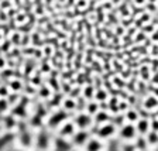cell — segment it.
I'll list each match as a JSON object with an SVG mask.
<instances>
[{"instance_id": "obj_1", "label": "cell", "mask_w": 158, "mask_h": 151, "mask_svg": "<svg viewBox=\"0 0 158 151\" xmlns=\"http://www.w3.org/2000/svg\"><path fill=\"white\" fill-rule=\"evenodd\" d=\"M120 135H121L123 138H126V140H131V138H134L135 127L133 126V124H126V126H123L121 130H120Z\"/></svg>"}, {"instance_id": "obj_2", "label": "cell", "mask_w": 158, "mask_h": 151, "mask_svg": "<svg viewBox=\"0 0 158 151\" xmlns=\"http://www.w3.org/2000/svg\"><path fill=\"white\" fill-rule=\"evenodd\" d=\"M114 133V124H110V123H106V124H103L102 127L97 130V135L99 137H110L111 134Z\"/></svg>"}, {"instance_id": "obj_3", "label": "cell", "mask_w": 158, "mask_h": 151, "mask_svg": "<svg viewBox=\"0 0 158 151\" xmlns=\"http://www.w3.org/2000/svg\"><path fill=\"white\" fill-rule=\"evenodd\" d=\"M66 113L65 111H58V113H55L54 116H51V119H49V121H48V124L51 126V127H55V126H58L61 121H63V120H66Z\"/></svg>"}, {"instance_id": "obj_4", "label": "cell", "mask_w": 158, "mask_h": 151, "mask_svg": "<svg viewBox=\"0 0 158 151\" xmlns=\"http://www.w3.org/2000/svg\"><path fill=\"white\" fill-rule=\"evenodd\" d=\"M75 123H76V126H78L79 128H86V127H89V124H90V117H89L87 114H85V113H82V114L76 116Z\"/></svg>"}, {"instance_id": "obj_5", "label": "cell", "mask_w": 158, "mask_h": 151, "mask_svg": "<svg viewBox=\"0 0 158 151\" xmlns=\"http://www.w3.org/2000/svg\"><path fill=\"white\" fill-rule=\"evenodd\" d=\"M150 121L148 120H138V123H137V130L141 133V134H147L148 133V130H150Z\"/></svg>"}, {"instance_id": "obj_6", "label": "cell", "mask_w": 158, "mask_h": 151, "mask_svg": "<svg viewBox=\"0 0 158 151\" xmlns=\"http://www.w3.org/2000/svg\"><path fill=\"white\" fill-rule=\"evenodd\" d=\"M86 150L87 151H100L102 150V144L99 140H89L86 144Z\"/></svg>"}, {"instance_id": "obj_7", "label": "cell", "mask_w": 158, "mask_h": 151, "mask_svg": "<svg viewBox=\"0 0 158 151\" xmlns=\"http://www.w3.org/2000/svg\"><path fill=\"white\" fill-rule=\"evenodd\" d=\"M157 106H158V100L154 97V96L147 97V100L144 102V107H145L147 110H152V109H155Z\"/></svg>"}, {"instance_id": "obj_8", "label": "cell", "mask_w": 158, "mask_h": 151, "mask_svg": "<svg viewBox=\"0 0 158 151\" xmlns=\"http://www.w3.org/2000/svg\"><path fill=\"white\" fill-rule=\"evenodd\" d=\"M55 147H56V151H68L71 148V145L68 144V141H65L63 138H58V140H56Z\"/></svg>"}, {"instance_id": "obj_9", "label": "cell", "mask_w": 158, "mask_h": 151, "mask_svg": "<svg viewBox=\"0 0 158 151\" xmlns=\"http://www.w3.org/2000/svg\"><path fill=\"white\" fill-rule=\"evenodd\" d=\"M75 131V126L72 123H65L63 127L61 128V135H72Z\"/></svg>"}, {"instance_id": "obj_10", "label": "cell", "mask_w": 158, "mask_h": 151, "mask_svg": "<svg viewBox=\"0 0 158 151\" xmlns=\"http://www.w3.org/2000/svg\"><path fill=\"white\" fill-rule=\"evenodd\" d=\"M86 140H87V134L85 133V131L76 133V134L73 135V141H75L76 144H79V145H80V144H83Z\"/></svg>"}, {"instance_id": "obj_11", "label": "cell", "mask_w": 158, "mask_h": 151, "mask_svg": "<svg viewBox=\"0 0 158 151\" xmlns=\"http://www.w3.org/2000/svg\"><path fill=\"white\" fill-rule=\"evenodd\" d=\"M37 145H38L40 148H47L48 145V137L45 134H41L38 137V141H37Z\"/></svg>"}, {"instance_id": "obj_12", "label": "cell", "mask_w": 158, "mask_h": 151, "mask_svg": "<svg viewBox=\"0 0 158 151\" xmlns=\"http://www.w3.org/2000/svg\"><path fill=\"white\" fill-rule=\"evenodd\" d=\"M109 120V116L106 111H97L96 113V121L97 123H103V121H107Z\"/></svg>"}, {"instance_id": "obj_13", "label": "cell", "mask_w": 158, "mask_h": 151, "mask_svg": "<svg viewBox=\"0 0 158 151\" xmlns=\"http://www.w3.org/2000/svg\"><path fill=\"white\" fill-rule=\"evenodd\" d=\"M76 107V104H75V102L72 100V99H66V100H63V109L65 110H73Z\"/></svg>"}, {"instance_id": "obj_14", "label": "cell", "mask_w": 158, "mask_h": 151, "mask_svg": "<svg viewBox=\"0 0 158 151\" xmlns=\"http://www.w3.org/2000/svg\"><path fill=\"white\" fill-rule=\"evenodd\" d=\"M87 111H89L90 114H96V113L99 111V104L96 103V102L89 103V104H87Z\"/></svg>"}, {"instance_id": "obj_15", "label": "cell", "mask_w": 158, "mask_h": 151, "mask_svg": "<svg viewBox=\"0 0 158 151\" xmlns=\"http://www.w3.org/2000/svg\"><path fill=\"white\" fill-rule=\"evenodd\" d=\"M126 117L128 121H135V120H138V113L134 110H128L126 114Z\"/></svg>"}, {"instance_id": "obj_16", "label": "cell", "mask_w": 158, "mask_h": 151, "mask_svg": "<svg viewBox=\"0 0 158 151\" xmlns=\"http://www.w3.org/2000/svg\"><path fill=\"white\" fill-rule=\"evenodd\" d=\"M148 143H150V144H155V143H158V133H157V131L148 133Z\"/></svg>"}, {"instance_id": "obj_17", "label": "cell", "mask_w": 158, "mask_h": 151, "mask_svg": "<svg viewBox=\"0 0 158 151\" xmlns=\"http://www.w3.org/2000/svg\"><path fill=\"white\" fill-rule=\"evenodd\" d=\"M93 92H95V90H93V87L92 86H86L85 87V90H83V96H85L86 99H90L92 96H95Z\"/></svg>"}, {"instance_id": "obj_18", "label": "cell", "mask_w": 158, "mask_h": 151, "mask_svg": "<svg viewBox=\"0 0 158 151\" xmlns=\"http://www.w3.org/2000/svg\"><path fill=\"white\" fill-rule=\"evenodd\" d=\"M96 99L97 100H106V97H107V93L104 92V90H97V93H96Z\"/></svg>"}, {"instance_id": "obj_19", "label": "cell", "mask_w": 158, "mask_h": 151, "mask_svg": "<svg viewBox=\"0 0 158 151\" xmlns=\"http://www.w3.org/2000/svg\"><path fill=\"white\" fill-rule=\"evenodd\" d=\"M110 110H114V111H118V103H117V99H111L110 100V104H109Z\"/></svg>"}, {"instance_id": "obj_20", "label": "cell", "mask_w": 158, "mask_h": 151, "mask_svg": "<svg viewBox=\"0 0 158 151\" xmlns=\"http://www.w3.org/2000/svg\"><path fill=\"white\" fill-rule=\"evenodd\" d=\"M40 95L42 96V97H44V96H45V97H47V96H49V89H47V87H42Z\"/></svg>"}, {"instance_id": "obj_21", "label": "cell", "mask_w": 158, "mask_h": 151, "mask_svg": "<svg viewBox=\"0 0 158 151\" xmlns=\"http://www.w3.org/2000/svg\"><path fill=\"white\" fill-rule=\"evenodd\" d=\"M150 126H151V128H152V131H158V120H154Z\"/></svg>"}, {"instance_id": "obj_22", "label": "cell", "mask_w": 158, "mask_h": 151, "mask_svg": "<svg viewBox=\"0 0 158 151\" xmlns=\"http://www.w3.org/2000/svg\"><path fill=\"white\" fill-rule=\"evenodd\" d=\"M21 141H23V137H21ZM30 143H31V140H30V135L25 134V135H24V144H25V145H30Z\"/></svg>"}, {"instance_id": "obj_23", "label": "cell", "mask_w": 158, "mask_h": 151, "mask_svg": "<svg viewBox=\"0 0 158 151\" xmlns=\"http://www.w3.org/2000/svg\"><path fill=\"white\" fill-rule=\"evenodd\" d=\"M11 87L17 90V89H20V87H21V85L18 83V80H13V83H11Z\"/></svg>"}, {"instance_id": "obj_24", "label": "cell", "mask_w": 158, "mask_h": 151, "mask_svg": "<svg viewBox=\"0 0 158 151\" xmlns=\"http://www.w3.org/2000/svg\"><path fill=\"white\" fill-rule=\"evenodd\" d=\"M0 95H1V96L7 95V87H0Z\"/></svg>"}]
</instances>
